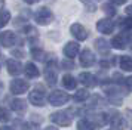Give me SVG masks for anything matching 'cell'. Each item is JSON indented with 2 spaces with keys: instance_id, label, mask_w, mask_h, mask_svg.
<instances>
[{
  "instance_id": "cell-1",
  "label": "cell",
  "mask_w": 132,
  "mask_h": 130,
  "mask_svg": "<svg viewBox=\"0 0 132 130\" xmlns=\"http://www.w3.org/2000/svg\"><path fill=\"white\" fill-rule=\"evenodd\" d=\"M49 104L54 106H61L64 105V104H67L68 100H70V96L65 93V92H62V90H54L52 93L49 95Z\"/></svg>"
},
{
  "instance_id": "cell-2",
  "label": "cell",
  "mask_w": 132,
  "mask_h": 130,
  "mask_svg": "<svg viewBox=\"0 0 132 130\" xmlns=\"http://www.w3.org/2000/svg\"><path fill=\"white\" fill-rule=\"evenodd\" d=\"M34 19H36V22L39 24V25H48V24L52 22L54 15H52V12L49 11L48 7H40V9L36 12Z\"/></svg>"
},
{
  "instance_id": "cell-3",
  "label": "cell",
  "mask_w": 132,
  "mask_h": 130,
  "mask_svg": "<svg viewBox=\"0 0 132 130\" xmlns=\"http://www.w3.org/2000/svg\"><path fill=\"white\" fill-rule=\"evenodd\" d=\"M51 120L58 126H70L73 120V115H70L68 111H60V112H54L51 115Z\"/></svg>"
},
{
  "instance_id": "cell-4",
  "label": "cell",
  "mask_w": 132,
  "mask_h": 130,
  "mask_svg": "<svg viewBox=\"0 0 132 130\" xmlns=\"http://www.w3.org/2000/svg\"><path fill=\"white\" fill-rule=\"evenodd\" d=\"M28 99H30V102L33 104V105L43 106V105H45V92H43V89L40 87V86H39V87H36L30 93Z\"/></svg>"
},
{
  "instance_id": "cell-5",
  "label": "cell",
  "mask_w": 132,
  "mask_h": 130,
  "mask_svg": "<svg viewBox=\"0 0 132 130\" xmlns=\"http://www.w3.org/2000/svg\"><path fill=\"white\" fill-rule=\"evenodd\" d=\"M96 30L102 33V34H111L114 30V22L108 18H104V19H100L96 22Z\"/></svg>"
},
{
  "instance_id": "cell-6",
  "label": "cell",
  "mask_w": 132,
  "mask_h": 130,
  "mask_svg": "<svg viewBox=\"0 0 132 130\" xmlns=\"http://www.w3.org/2000/svg\"><path fill=\"white\" fill-rule=\"evenodd\" d=\"M28 83L25 81V80H19V78H16V80H13L12 83H11V92H12L13 95H21L24 93V92H27L28 90Z\"/></svg>"
},
{
  "instance_id": "cell-7",
  "label": "cell",
  "mask_w": 132,
  "mask_h": 130,
  "mask_svg": "<svg viewBox=\"0 0 132 130\" xmlns=\"http://www.w3.org/2000/svg\"><path fill=\"white\" fill-rule=\"evenodd\" d=\"M108 123L111 124V127H114V129H117V130L126 129V121H125V118L122 117L119 112H113V114L110 115V118H108Z\"/></svg>"
},
{
  "instance_id": "cell-8",
  "label": "cell",
  "mask_w": 132,
  "mask_h": 130,
  "mask_svg": "<svg viewBox=\"0 0 132 130\" xmlns=\"http://www.w3.org/2000/svg\"><path fill=\"white\" fill-rule=\"evenodd\" d=\"M70 31H71V34L80 41H83V40L88 39V30L85 28L83 25H80V24H73L71 27H70Z\"/></svg>"
},
{
  "instance_id": "cell-9",
  "label": "cell",
  "mask_w": 132,
  "mask_h": 130,
  "mask_svg": "<svg viewBox=\"0 0 132 130\" xmlns=\"http://www.w3.org/2000/svg\"><path fill=\"white\" fill-rule=\"evenodd\" d=\"M80 64L83 65L85 68H89L95 64V55L90 52L89 49H85L83 52L80 53Z\"/></svg>"
},
{
  "instance_id": "cell-10",
  "label": "cell",
  "mask_w": 132,
  "mask_h": 130,
  "mask_svg": "<svg viewBox=\"0 0 132 130\" xmlns=\"http://www.w3.org/2000/svg\"><path fill=\"white\" fill-rule=\"evenodd\" d=\"M79 49H80V47H79V44L76 41H68L65 46H64V55H65L68 59H73V58L77 56Z\"/></svg>"
},
{
  "instance_id": "cell-11",
  "label": "cell",
  "mask_w": 132,
  "mask_h": 130,
  "mask_svg": "<svg viewBox=\"0 0 132 130\" xmlns=\"http://www.w3.org/2000/svg\"><path fill=\"white\" fill-rule=\"evenodd\" d=\"M6 67H7L9 74H12V76H18V74H21L24 71V67L19 64L18 61H15V59H7Z\"/></svg>"
},
{
  "instance_id": "cell-12",
  "label": "cell",
  "mask_w": 132,
  "mask_h": 130,
  "mask_svg": "<svg viewBox=\"0 0 132 130\" xmlns=\"http://www.w3.org/2000/svg\"><path fill=\"white\" fill-rule=\"evenodd\" d=\"M15 43V34L12 31H3L0 33V44L5 47H11Z\"/></svg>"
},
{
  "instance_id": "cell-13",
  "label": "cell",
  "mask_w": 132,
  "mask_h": 130,
  "mask_svg": "<svg viewBox=\"0 0 132 130\" xmlns=\"http://www.w3.org/2000/svg\"><path fill=\"white\" fill-rule=\"evenodd\" d=\"M79 80H80V83H82L83 86H86V87H94V86H96V78H95V76H92L90 72H82V74L79 76Z\"/></svg>"
},
{
  "instance_id": "cell-14",
  "label": "cell",
  "mask_w": 132,
  "mask_h": 130,
  "mask_svg": "<svg viewBox=\"0 0 132 130\" xmlns=\"http://www.w3.org/2000/svg\"><path fill=\"white\" fill-rule=\"evenodd\" d=\"M111 47H114V49H117V50H123L126 47V44H128V40H126V37L123 34H117L113 37V40H111Z\"/></svg>"
},
{
  "instance_id": "cell-15",
  "label": "cell",
  "mask_w": 132,
  "mask_h": 130,
  "mask_svg": "<svg viewBox=\"0 0 132 130\" xmlns=\"http://www.w3.org/2000/svg\"><path fill=\"white\" fill-rule=\"evenodd\" d=\"M45 77H46V81H48V84H51V86H54L55 83H56V68H55V65L49 64L48 67H46Z\"/></svg>"
},
{
  "instance_id": "cell-16",
  "label": "cell",
  "mask_w": 132,
  "mask_h": 130,
  "mask_svg": "<svg viewBox=\"0 0 132 130\" xmlns=\"http://www.w3.org/2000/svg\"><path fill=\"white\" fill-rule=\"evenodd\" d=\"M105 90H107V95L110 98V100L113 102L114 105H120L122 104V93H119L117 87H108Z\"/></svg>"
},
{
  "instance_id": "cell-17",
  "label": "cell",
  "mask_w": 132,
  "mask_h": 130,
  "mask_svg": "<svg viewBox=\"0 0 132 130\" xmlns=\"http://www.w3.org/2000/svg\"><path fill=\"white\" fill-rule=\"evenodd\" d=\"M62 84H64V87H65V89L73 90V89H76V86H77V80H76L73 76L67 74V76L62 77Z\"/></svg>"
},
{
  "instance_id": "cell-18",
  "label": "cell",
  "mask_w": 132,
  "mask_h": 130,
  "mask_svg": "<svg viewBox=\"0 0 132 130\" xmlns=\"http://www.w3.org/2000/svg\"><path fill=\"white\" fill-rule=\"evenodd\" d=\"M24 72H25V76L27 77H30V78H36V77H39V70H37V67L34 64H27L25 65V68H24Z\"/></svg>"
},
{
  "instance_id": "cell-19",
  "label": "cell",
  "mask_w": 132,
  "mask_h": 130,
  "mask_svg": "<svg viewBox=\"0 0 132 130\" xmlns=\"http://www.w3.org/2000/svg\"><path fill=\"white\" fill-rule=\"evenodd\" d=\"M95 47H96V50H98L100 53H102V55H107L108 49H110L108 43L104 40V39H96L95 40Z\"/></svg>"
},
{
  "instance_id": "cell-20",
  "label": "cell",
  "mask_w": 132,
  "mask_h": 130,
  "mask_svg": "<svg viewBox=\"0 0 132 130\" xmlns=\"http://www.w3.org/2000/svg\"><path fill=\"white\" fill-rule=\"evenodd\" d=\"M120 68L122 71H132V58L131 56H120Z\"/></svg>"
},
{
  "instance_id": "cell-21",
  "label": "cell",
  "mask_w": 132,
  "mask_h": 130,
  "mask_svg": "<svg viewBox=\"0 0 132 130\" xmlns=\"http://www.w3.org/2000/svg\"><path fill=\"white\" fill-rule=\"evenodd\" d=\"M77 130H95V126H94V123L90 120L83 118V120L77 121Z\"/></svg>"
},
{
  "instance_id": "cell-22",
  "label": "cell",
  "mask_w": 132,
  "mask_h": 130,
  "mask_svg": "<svg viewBox=\"0 0 132 130\" xmlns=\"http://www.w3.org/2000/svg\"><path fill=\"white\" fill-rule=\"evenodd\" d=\"M11 108L16 112L25 111V102L22 99H13L12 102H11Z\"/></svg>"
},
{
  "instance_id": "cell-23",
  "label": "cell",
  "mask_w": 132,
  "mask_h": 130,
  "mask_svg": "<svg viewBox=\"0 0 132 130\" xmlns=\"http://www.w3.org/2000/svg\"><path fill=\"white\" fill-rule=\"evenodd\" d=\"M88 98H89V92H88V90H85V89L77 90L76 95H74V100H76V102H83V100H86Z\"/></svg>"
},
{
  "instance_id": "cell-24",
  "label": "cell",
  "mask_w": 132,
  "mask_h": 130,
  "mask_svg": "<svg viewBox=\"0 0 132 130\" xmlns=\"http://www.w3.org/2000/svg\"><path fill=\"white\" fill-rule=\"evenodd\" d=\"M9 19H11V13L5 9H2L0 11V27H5L9 22Z\"/></svg>"
},
{
  "instance_id": "cell-25",
  "label": "cell",
  "mask_w": 132,
  "mask_h": 130,
  "mask_svg": "<svg viewBox=\"0 0 132 130\" xmlns=\"http://www.w3.org/2000/svg\"><path fill=\"white\" fill-rule=\"evenodd\" d=\"M102 11L107 13L108 16H113L114 13H116V9H114V6L111 3H105V5H102Z\"/></svg>"
},
{
  "instance_id": "cell-26",
  "label": "cell",
  "mask_w": 132,
  "mask_h": 130,
  "mask_svg": "<svg viewBox=\"0 0 132 130\" xmlns=\"http://www.w3.org/2000/svg\"><path fill=\"white\" fill-rule=\"evenodd\" d=\"M9 120H11V114L0 106V121H9Z\"/></svg>"
},
{
  "instance_id": "cell-27",
  "label": "cell",
  "mask_w": 132,
  "mask_h": 130,
  "mask_svg": "<svg viewBox=\"0 0 132 130\" xmlns=\"http://www.w3.org/2000/svg\"><path fill=\"white\" fill-rule=\"evenodd\" d=\"M31 55L34 59H39V61H43V56H45V53L40 49H31Z\"/></svg>"
},
{
  "instance_id": "cell-28",
  "label": "cell",
  "mask_w": 132,
  "mask_h": 130,
  "mask_svg": "<svg viewBox=\"0 0 132 130\" xmlns=\"http://www.w3.org/2000/svg\"><path fill=\"white\" fill-rule=\"evenodd\" d=\"M80 2H83L85 5H86V7H88L90 12L96 11V5L94 3V0H80Z\"/></svg>"
},
{
  "instance_id": "cell-29",
  "label": "cell",
  "mask_w": 132,
  "mask_h": 130,
  "mask_svg": "<svg viewBox=\"0 0 132 130\" xmlns=\"http://www.w3.org/2000/svg\"><path fill=\"white\" fill-rule=\"evenodd\" d=\"M123 22H122V27H125V28H129L132 30V18H126V19H122Z\"/></svg>"
},
{
  "instance_id": "cell-30",
  "label": "cell",
  "mask_w": 132,
  "mask_h": 130,
  "mask_svg": "<svg viewBox=\"0 0 132 130\" xmlns=\"http://www.w3.org/2000/svg\"><path fill=\"white\" fill-rule=\"evenodd\" d=\"M62 67H64V70H73V68H74L73 62H68V61H64V62H62Z\"/></svg>"
},
{
  "instance_id": "cell-31",
  "label": "cell",
  "mask_w": 132,
  "mask_h": 130,
  "mask_svg": "<svg viewBox=\"0 0 132 130\" xmlns=\"http://www.w3.org/2000/svg\"><path fill=\"white\" fill-rule=\"evenodd\" d=\"M125 84L128 86V89H129V90H132V76L128 77V78H125Z\"/></svg>"
},
{
  "instance_id": "cell-32",
  "label": "cell",
  "mask_w": 132,
  "mask_h": 130,
  "mask_svg": "<svg viewBox=\"0 0 132 130\" xmlns=\"http://www.w3.org/2000/svg\"><path fill=\"white\" fill-rule=\"evenodd\" d=\"M113 5H123V3H126V0H110Z\"/></svg>"
},
{
  "instance_id": "cell-33",
  "label": "cell",
  "mask_w": 132,
  "mask_h": 130,
  "mask_svg": "<svg viewBox=\"0 0 132 130\" xmlns=\"http://www.w3.org/2000/svg\"><path fill=\"white\" fill-rule=\"evenodd\" d=\"M24 2H27V3H28V5H33V3H37V2H39V0H24Z\"/></svg>"
},
{
  "instance_id": "cell-34",
  "label": "cell",
  "mask_w": 132,
  "mask_h": 130,
  "mask_svg": "<svg viewBox=\"0 0 132 130\" xmlns=\"http://www.w3.org/2000/svg\"><path fill=\"white\" fill-rule=\"evenodd\" d=\"M45 130H58L56 127H54V126H49V127H46Z\"/></svg>"
},
{
  "instance_id": "cell-35",
  "label": "cell",
  "mask_w": 132,
  "mask_h": 130,
  "mask_svg": "<svg viewBox=\"0 0 132 130\" xmlns=\"http://www.w3.org/2000/svg\"><path fill=\"white\" fill-rule=\"evenodd\" d=\"M0 130H12L11 127H7V126H5V127H0Z\"/></svg>"
}]
</instances>
